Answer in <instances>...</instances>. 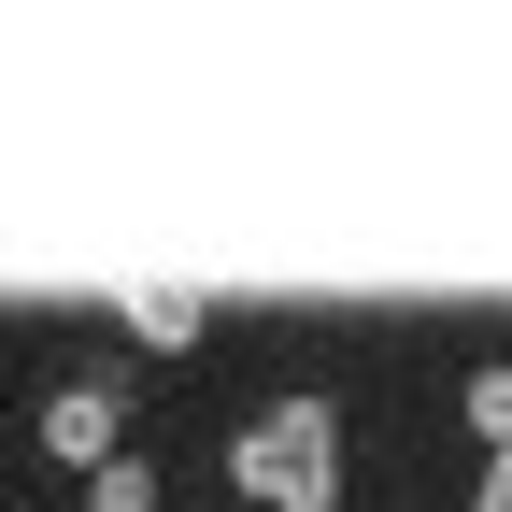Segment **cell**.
I'll return each instance as SVG.
<instances>
[{"label":"cell","instance_id":"obj_3","mask_svg":"<svg viewBox=\"0 0 512 512\" xmlns=\"http://www.w3.org/2000/svg\"><path fill=\"white\" fill-rule=\"evenodd\" d=\"M114 328L143 342V356H200V342H214V285H128Z\"/></svg>","mask_w":512,"mask_h":512},{"label":"cell","instance_id":"obj_1","mask_svg":"<svg viewBox=\"0 0 512 512\" xmlns=\"http://www.w3.org/2000/svg\"><path fill=\"white\" fill-rule=\"evenodd\" d=\"M228 498L242 512H342V384H285L271 413H242Z\"/></svg>","mask_w":512,"mask_h":512},{"label":"cell","instance_id":"obj_6","mask_svg":"<svg viewBox=\"0 0 512 512\" xmlns=\"http://www.w3.org/2000/svg\"><path fill=\"white\" fill-rule=\"evenodd\" d=\"M456 512H512V441H498V456H484V484H470Z\"/></svg>","mask_w":512,"mask_h":512},{"label":"cell","instance_id":"obj_2","mask_svg":"<svg viewBox=\"0 0 512 512\" xmlns=\"http://www.w3.org/2000/svg\"><path fill=\"white\" fill-rule=\"evenodd\" d=\"M29 441H43L57 470H100V456H128V384H114V370H72V384H43Z\"/></svg>","mask_w":512,"mask_h":512},{"label":"cell","instance_id":"obj_5","mask_svg":"<svg viewBox=\"0 0 512 512\" xmlns=\"http://www.w3.org/2000/svg\"><path fill=\"white\" fill-rule=\"evenodd\" d=\"M456 413H470V441L498 456V441H512V356H484V370L456 384Z\"/></svg>","mask_w":512,"mask_h":512},{"label":"cell","instance_id":"obj_4","mask_svg":"<svg viewBox=\"0 0 512 512\" xmlns=\"http://www.w3.org/2000/svg\"><path fill=\"white\" fill-rule=\"evenodd\" d=\"M157 498H171V484H157V456H143V441L86 470V512H157Z\"/></svg>","mask_w":512,"mask_h":512}]
</instances>
